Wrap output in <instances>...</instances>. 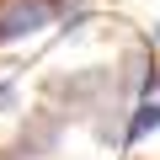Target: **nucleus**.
I'll return each mask as SVG.
<instances>
[{"label":"nucleus","mask_w":160,"mask_h":160,"mask_svg":"<svg viewBox=\"0 0 160 160\" xmlns=\"http://www.w3.org/2000/svg\"><path fill=\"white\" fill-rule=\"evenodd\" d=\"M53 22V0H0V38H27Z\"/></svg>","instance_id":"nucleus-1"},{"label":"nucleus","mask_w":160,"mask_h":160,"mask_svg":"<svg viewBox=\"0 0 160 160\" xmlns=\"http://www.w3.org/2000/svg\"><path fill=\"white\" fill-rule=\"evenodd\" d=\"M149 128H160V107H155V102L133 107V123H128V139H144Z\"/></svg>","instance_id":"nucleus-2"},{"label":"nucleus","mask_w":160,"mask_h":160,"mask_svg":"<svg viewBox=\"0 0 160 160\" xmlns=\"http://www.w3.org/2000/svg\"><path fill=\"white\" fill-rule=\"evenodd\" d=\"M155 43H160V22H155Z\"/></svg>","instance_id":"nucleus-3"}]
</instances>
